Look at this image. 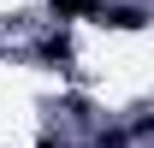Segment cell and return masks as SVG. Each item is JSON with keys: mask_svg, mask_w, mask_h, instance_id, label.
Masks as SVG:
<instances>
[{"mask_svg": "<svg viewBox=\"0 0 154 148\" xmlns=\"http://www.w3.org/2000/svg\"><path fill=\"white\" fill-rule=\"evenodd\" d=\"M54 6V18H95L101 12V0H48Z\"/></svg>", "mask_w": 154, "mask_h": 148, "instance_id": "cell-1", "label": "cell"}, {"mask_svg": "<svg viewBox=\"0 0 154 148\" xmlns=\"http://www.w3.org/2000/svg\"><path fill=\"white\" fill-rule=\"evenodd\" d=\"M95 18H101V24H113V30H136L148 12H136V6H113V12H95Z\"/></svg>", "mask_w": 154, "mask_h": 148, "instance_id": "cell-2", "label": "cell"}]
</instances>
